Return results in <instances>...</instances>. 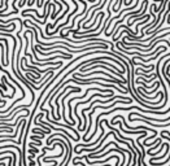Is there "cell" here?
<instances>
[{"label":"cell","mask_w":170,"mask_h":166,"mask_svg":"<svg viewBox=\"0 0 170 166\" xmlns=\"http://www.w3.org/2000/svg\"><path fill=\"white\" fill-rule=\"evenodd\" d=\"M82 91V88H79V87H73L71 88L69 92H66V95H65V98L64 99H61V105H62V118H64V121L66 122V124H69V126H71L70 122H69L68 120H66V114H65V112H66V109H65V99L68 98L69 95H71V93H76V92H80Z\"/></svg>","instance_id":"cell-1"},{"label":"cell","mask_w":170,"mask_h":166,"mask_svg":"<svg viewBox=\"0 0 170 166\" xmlns=\"http://www.w3.org/2000/svg\"><path fill=\"white\" fill-rule=\"evenodd\" d=\"M31 131H33V134L34 135H42V136H46V131L42 130V129H38V127H34Z\"/></svg>","instance_id":"cell-2"},{"label":"cell","mask_w":170,"mask_h":166,"mask_svg":"<svg viewBox=\"0 0 170 166\" xmlns=\"http://www.w3.org/2000/svg\"><path fill=\"white\" fill-rule=\"evenodd\" d=\"M29 153L31 154V156H37V154L39 153V149L37 148V147H35V148H30L29 149Z\"/></svg>","instance_id":"cell-3"},{"label":"cell","mask_w":170,"mask_h":166,"mask_svg":"<svg viewBox=\"0 0 170 166\" xmlns=\"http://www.w3.org/2000/svg\"><path fill=\"white\" fill-rule=\"evenodd\" d=\"M25 1H26V0H19L18 7H19V8H21V7H24V5H25Z\"/></svg>","instance_id":"cell-4"}]
</instances>
